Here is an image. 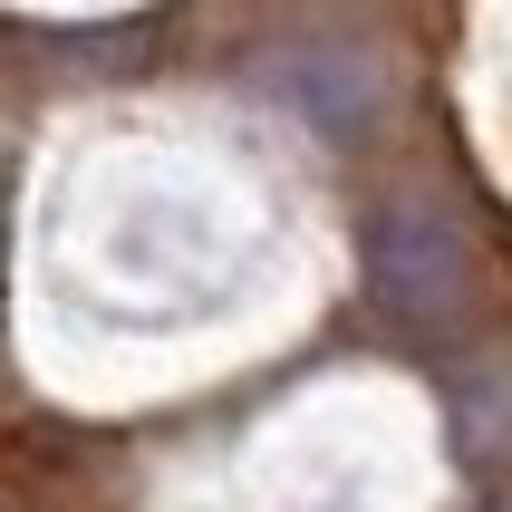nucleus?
Masks as SVG:
<instances>
[{
  "label": "nucleus",
  "mask_w": 512,
  "mask_h": 512,
  "mask_svg": "<svg viewBox=\"0 0 512 512\" xmlns=\"http://www.w3.org/2000/svg\"><path fill=\"white\" fill-rule=\"evenodd\" d=\"M368 290L397 319H455L464 310V242H455V223L426 213V203L377 213V232H368Z\"/></svg>",
  "instance_id": "f257e3e1"
}]
</instances>
